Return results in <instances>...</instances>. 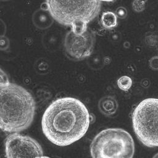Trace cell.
Instances as JSON below:
<instances>
[{
	"mask_svg": "<svg viewBox=\"0 0 158 158\" xmlns=\"http://www.w3.org/2000/svg\"><path fill=\"white\" fill-rule=\"evenodd\" d=\"M90 119L89 111L81 101L72 97L60 98L45 110L41 119L42 131L52 144L66 146L85 135Z\"/></svg>",
	"mask_w": 158,
	"mask_h": 158,
	"instance_id": "6da1fadb",
	"label": "cell"
},
{
	"mask_svg": "<svg viewBox=\"0 0 158 158\" xmlns=\"http://www.w3.org/2000/svg\"><path fill=\"white\" fill-rule=\"evenodd\" d=\"M1 129L4 132L19 133L32 123L36 104L31 94L22 86L10 83L6 75L1 77Z\"/></svg>",
	"mask_w": 158,
	"mask_h": 158,
	"instance_id": "7a4b0ae2",
	"label": "cell"
},
{
	"mask_svg": "<svg viewBox=\"0 0 158 158\" xmlns=\"http://www.w3.org/2000/svg\"><path fill=\"white\" fill-rule=\"evenodd\" d=\"M46 10L56 22L71 27L76 34H82L88 23L93 20L101 9L100 1H46Z\"/></svg>",
	"mask_w": 158,
	"mask_h": 158,
	"instance_id": "3957f363",
	"label": "cell"
},
{
	"mask_svg": "<svg viewBox=\"0 0 158 158\" xmlns=\"http://www.w3.org/2000/svg\"><path fill=\"white\" fill-rule=\"evenodd\" d=\"M135 143L131 135L119 128L103 130L93 139L90 154L93 158H132Z\"/></svg>",
	"mask_w": 158,
	"mask_h": 158,
	"instance_id": "277c9868",
	"label": "cell"
},
{
	"mask_svg": "<svg viewBox=\"0 0 158 158\" xmlns=\"http://www.w3.org/2000/svg\"><path fill=\"white\" fill-rule=\"evenodd\" d=\"M158 99L147 98L141 101L131 114L134 132L139 141L149 148L158 146Z\"/></svg>",
	"mask_w": 158,
	"mask_h": 158,
	"instance_id": "5b68a950",
	"label": "cell"
},
{
	"mask_svg": "<svg viewBox=\"0 0 158 158\" xmlns=\"http://www.w3.org/2000/svg\"><path fill=\"white\" fill-rule=\"evenodd\" d=\"M4 144L5 156L7 158L44 157L43 148L36 139L17 132L7 135Z\"/></svg>",
	"mask_w": 158,
	"mask_h": 158,
	"instance_id": "8992f818",
	"label": "cell"
},
{
	"mask_svg": "<svg viewBox=\"0 0 158 158\" xmlns=\"http://www.w3.org/2000/svg\"><path fill=\"white\" fill-rule=\"evenodd\" d=\"M96 42L95 32L88 28L82 34H76L72 30L64 39V48L69 58L80 60L89 57L94 50Z\"/></svg>",
	"mask_w": 158,
	"mask_h": 158,
	"instance_id": "52a82bcc",
	"label": "cell"
},
{
	"mask_svg": "<svg viewBox=\"0 0 158 158\" xmlns=\"http://www.w3.org/2000/svg\"><path fill=\"white\" fill-rule=\"evenodd\" d=\"M118 106L117 101L111 96L102 97L98 104L99 110L106 116L114 115L118 109Z\"/></svg>",
	"mask_w": 158,
	"mask_h": 158,
	"instance_id": "ba28073f",
	"label": "cell"
},
{
	"mask_svg": "<svg viewBox=\"0 0 158 158\" xmlns=\"http://www.w3.org/2000/svg\"><path fill=\"white\" fill-rule=\"evenodd\" d=\"M101 23L104 28L110 30L117 26V17L114 12L106 11L101 15Z\"/></svg>",
	"mask_w": 158,
	"mask_h": 158,
	"instance_id": "9c48e42d",
	"label": "cell"
},
{
	"mask_svg": "<svg viewBox=\"0 0 158 158\" xmlns=\"http://www.w3.org/2000/svg\"><path fill=\"white\" fill-rule=\"evenodd\" d=\"M132 85V80L127 75L122 76L117 80V86L122 91H127L130 89Z\"/></svg>",
	"mask_w": 158,
	"mask_h": 158,
	"instance_id": "30bf717a",
	"label": "cell"
},
{
	"mask_svg": "<svg viewBox=\"0 0 158 158\" xmlns=\"http://www.w3.org/2000/svg\"><path fill=\"white\" fill-rule=\"evenodd\" d=\"M145 1H135L133 2V9L135 12H139L143 11L145 7Z\"/></svg>",
	"mask_w": 158,
	"mask_h": 158,
	"instance_id": "8fae6325",
	"label": "cell"
},
{
	"mask_svg": "<svg viewBox=\"0 0 158 158\" xmlns=\"http://www.w3.org/2000/svg\"><path fill=\"white\" fill-rule=\"evenodd\" d=\"M115 14L117 17L123 19H125L127 16V10L123 7H119L116 9Z\"/></svg>",
	"mask_w": 158,
	"mask_h": 158,
	"instance_id": "7c38bea8",
	"label": "cell"
}]
</instances>
